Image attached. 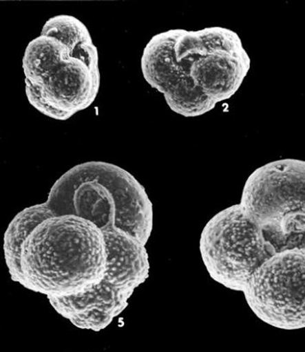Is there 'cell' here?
Instances as JSON below:
<instances>
[{
	"label": "cell",
	"mask_w": 305,
	"mask_h": 352,
	"mask_svg": "<svg viewBox=\"0 0 305 352\" xmlns=\"http://www.w3.org/2000/svg\"><path fill=\"white\" fill-rule=\"evenodd\" d=\"M98 61V48L85 24L68 14L51 17L24 52L29 103L57 120L87 109L101 88Z\"/></svg>",
	"instance_id": "cell-3"
},
{
	"label": "cell",
	"mask_w": 305,
	"mask_h": 352,
	"mask_svg": "<svg viewBox=\"0 0 305 352\" xmlns=\"http://www.w3.org/2000/svg\"><path fill=\"white\" fill-rule=\"evenodd\" d=\"M144 79L181 116L198 117L232 98L251 59L237 32L213 26L169 30L154 36L141 56Z\"/></svg>",
	"instance_id": "cell-2"
},
{
	"label": "cell",
	"mask_w": 305,
	"mask_h": 352,
	"mask_svg": "<svg viewBox=\"0 0 305 352\" xmlns=\"http://www.w3.org/2000/svg\"><path fill=\"white\" fill-rule=\"evenodd\" d=\"M147 242L99 212L89 171L63 174L43 204L17 213L3 250L12 280L48 299L83 296L108 278L114 287H138L149 276Z\"/></svg>",
	"instance_id": "cell-1"
},
{
	"label": "cell",
	"mask_w": 305,
	"mask_h": 352,
	"mask_svg": "<svg viewBox=\"0 0 305 352\" xmlns=\"http://www.w3.org/2000/svg\"><path fill=\"white\" fill-rule=\"evenodd\" d=\"M273 245L305 233V161L282 159L247 177L240 203Z\"/></svg>",
	"instance_id": "cell-4"
},
{
	"label": "cell",
	"mask_w": 305,
	"mask_h": 352,
	"mask_svg": "<svg viewBox=\"0 0 305 352\" xmlns=\"http://www.w3.org/2000/svg\"><path fill=\"white\" fill-rule=\"evenodd\" d=\"M295 246L305 248V233L291 234L277 243L274 245V248H295Z\"/></svg>",
	"instance_id": "cell-7"
},
{
	"label": "cell",
	"mask_w": 305,
	"mask_h": 352,
	"mask_svg": "<svg viewBox=\"0 0 305 352\" xmlns=\"http://www.w3.org/2000/svg\"><path fill=\"white\" fill-rule=\"evenodd\" d=\"M274 250L240 204L216 213L199 240L202 261L211 278L242 293L251 275Z\"/></svg>",
	"instance_id": "cell-5"
},
{
	"label": "cell",
	"mask_w": 305,
	"mask_h": 352,
	"mask_svg": "<svg viewBox=\"0 0 305 352\" xmlns=\"http://www.w3.org/2000/svg\"><path fill=\"white\" fill-rule=\"evenodd\" d=\"M243 294L251 311L269 326L305 329V248H275L251 275Z\"/></svg>",
	"instance_id": "cell-6"
}]
</instances>
